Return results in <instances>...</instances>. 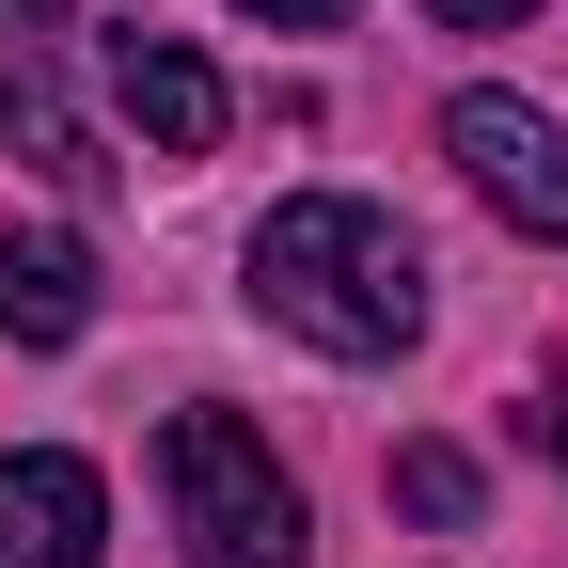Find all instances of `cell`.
<instances>
[{
    "label": "cell",
    "mask_w": 568,
    "mask_h": 568,
    "mask_svg": "<svg viewBox=\"0 0 568 568\" xmlns=\"http://www.w3.org/2000/svg\"><path fill=\"white\" fill-rule=\"evenodd\" d=\"M237 268H253V316L301 332V347H332V364H395V347L426 332V253H410L395 205H364V190L268 205Z\"/></svg>",
    "instance_id": "1"
},
{
    "label": "cell",
    "mask_w": 568,
    "mask_h": 568,
    "mask_svg": "<svg viewBox=\"0 0 568 568\" xmlns=\"http://www.w3.org/2000/svg\"><path fill=\"white\" fill-rule=\"evenodd\" d=\"M159 489H174V537H190V568H301V474L268 458V426H237V410H174L159 426Z\"/></svg>",
    "instance_id": "2"
},
{
    "label": "cell",
    "mask_w": 568,
    "mask_h": 568,
    "mask_svg": "<svg viewBox=\"0 0 568 568\" xmlns=\"http://www.w3.org/2000/svg\"><path fill=\"white\" fill-rule=\"evenodd\" d=\"M0 142H17V159L48 174V190H111V159H95V126L63 111V17L48 0H0Z\"/></svg>",
    "instance_id": "3"
},
{
    "label": "cell",
    "mask_w": 568,
    "mask_h": 568,
    "mask_svg": "<svg viewBox=\"0 0 568 568\" xmlns=\"http://www.w3.org/2000/svg\"><path fill=\"white\" fill-rule=\"evenodd\" d=\"M443 142H458V174H474L489 222L568 237V126H552V111H521V95H458V111H443Z\"/></svg>",
    "instance_id": "4"
},
{
    "label": "cell",
    "mask_w": 568,
    "mask_h": 568,
    "mask_svg": "<svg viewBox=\"0 0 568 568\" xmlns=\"http://www.w3.org/2000/svg\"><path fill=\"white\" fill-rule=\"evenodd\" d=\"M95 552H111V489H95V458L17 443V458H0V568H95Z\"/></svg>",
    "instance_id": "5"
},
{
    "label": "cell",
    "mask_w": 568,
    "mask_h": 568,
    "mask_svg": "<svg viewBox=\"0 0 568 568\" xmlns=\"http://www.w3.org/2000/svg\"><path fill=\"white\" fill-rule=\"evenodd\" d=\"M111 95H126V126L159 142V159H205V142H222V111H237V95H222V63L174 48V32H142V17L111 32Z\"/></svg>",
    "instance_id": "6"
},
{
    "label": "cell",
    "mask_w": 568,
    "mask_h": 568,
    "mask_svg": "<svg viewBox=\"0 0 568 568\" xmlns=\"http://www.w3.org/2000/svg\"><path fill=\"white\" fill-rule=\"evenodd\" d=\"M0 332H17V347H80V332H95V253H80V222H0Z\"/></svg>",
    "instance_id": "7"
},
{
    "label": "cell",
    "mask_w": 568,
    "mask_h": 568,
    "mask_svg": "<svg viewBox=\"0 0 568 568\" xmlns=\"http://www.w3.org/2000/svg\"><path fill=\"white\" fill-rule=\"evenodd\" d=\"M395 506H410V521H474V458H458V443H410V458H395Z\"/></svg>",
    "instance_id": "8"
},
{
    "label": "cell",
    "mask_w": 568,
    "mask_h": 568,
    "mask_svg": "<svg viewBox=\"0 0 568 568\" xmlns=\"http://www.w3.org/2000/svg\"><path fill=\"white\" fill-rule=\"evenodd\" d=\"M426 17H443V32H521L537 0H426Z\"/></svg>",
    "instance_id": "9"
},
{
    "label": "cell",
    "mask_w": 568,
    "mask_h": 568,
    "mask_svg": "<svg viewBox=\"0 0 568 568\" xmlns=\"http://www.w3.org/2000/svg\"><path fill=\"white\" fill-rule=\"evenodd\" d=\"M237 17H268V32H332L347 0H237Z\"/></svg>",
    "instance_id": "10"
},
{
    "label": "cell",
    "mask_w": 568,
    "mask_h": 568,
    "mask_svg": "<svg viewBox=\"0 0 568 568\" xmlns=\"http://www.w3.org/2000/svg\"><path fill=\"white\" fill-rule=\"evenodd\" d=\"M537 410H552V458H568V364H552V395H537Z\"/></svg>",
    "instance_id": "11"
}]
</instances>
